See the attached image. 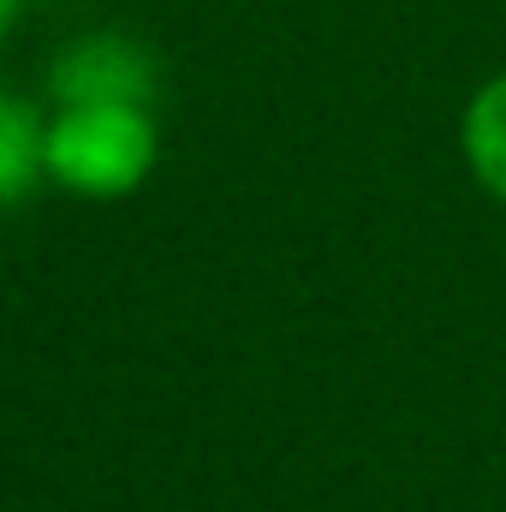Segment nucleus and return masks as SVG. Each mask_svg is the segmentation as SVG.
Instances as JSON below:
<instances>
[{
  "mask_svg": "<svg viewBox=\"0 0 506 512\" xmlns=\"http://www.w3.org/2000/svg\"><path fill=\"white\" fill-rule=\"evenodd\" d=\"M155 167L149 108H60L48 126V179L78 197H126Z\"/></svg>",
  "mask_w": 506,
  "mask_h": 512,
  "instance_id": "f257e3e1",
  "label": "nucleus"
},
{
  "mask_svg": "<svg viewBox=\"0 0 506 512\" xmlns=\"http://www.w3.org/2000/svg\"><path fill=\"white\" fill-rule=\"evenodd\" d=\"M48 84L60 108H149L155 60L126 36H84L54 60Z\"/></svg>",
  "mask_w": 506,
  "mask_h": 512,
  "instance_id": "f03ea898",
  "label": "nucleus"
},
{
  "mask_svg": "<svg viewBox=\"0 0 506 512\" xmlns=\"http://www.w3.org/2000/svg\"><path fill=\"white\" fill-rule=\"evenodd\" d=\"M42 173H48V126L18 96H0V209L24 203Z\"/></svg>",
  "mask_w": 506,
  "mask_h": 512,
  "instance_id": "7ed1b4c3",
  "label": "nucleus"
},
{
  "mask_svg": "<svg viewBox=\"0 0 506 512\" xmlns=\"http://www.w3.org/2000/svg\"><path fill=\"white\" fill-rule=\"evenodd\" d=\"M465 155H471L477 179L495 197H506V78H495L471 102V114H465Z\"/></svg>",
  "mask_w": 506,
  "mask_h": 512,
  "instance_id": "20e7f679",
  "label": "nucleus"
},
{
  "mask_svg": "<svg viewBox=\"0 0 506 512\" xmlns=\"http://www.w3.org/2000/svg\"><path fill=\"white\" fill-rule=\"evenodd\" d=\"M18 6H24V0H0V36L12 30V18H18Z\"/></svg>",
  "mask_w": 506,
  "mask_h": 512,
  "instance_id": "39448f33",
  "label": "nucleus"
}]
</instances>
